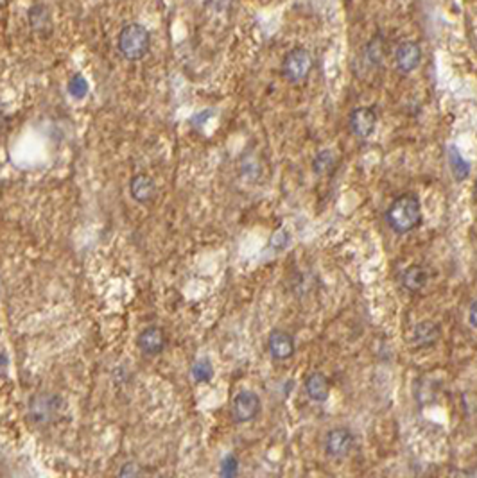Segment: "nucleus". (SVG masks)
Masks as SVG:
<instances>
[{"label": "nucleus", "mask_w": 477, "mask_h": 478, "mask_svg": "<svg viewBox=\"0 0 477 478\" xmlns=\"http://www.w3.org/2000/svg\"><path fill=\"white\" fill-rule=\"evenodd\" d=\"M386 222L395 233H409L422 224V202L417 194H402L386 212Z\"/></svg>", "instance_id": "obj_1"}, {"label": "nucleus", "mask_w": 477, "mask_h": 478, "mask_svg": "<svg viewBox=\"0 0 477 478\" xmlns=\"http://www.w3.org/2000/svg\"><path fill=\"white\" fill-rule=\"evenodd\" d=\"M151 47L149 31L140 23H128L119 34V50L129 61L142 60Z\"/></svg>", "instance_id": "obj_2"}, {"label": "nucleus", "mask_w": 477, "mask_h": 478, "mask_svg": "<svg viewBox=\"0 0 477 478\" xmlns=\"http://www.w3.org/2000/svg\"><path fill=\"white\" fill-rule=\"evenodd\" d=\"M312 67H314V60L312 54L309 53L305 47H294L293 50L286 54L282 61V75L286 81L298 85V82L305 81L311 74Z\"/></svg>", "instance_id": "obj_3"}, {"label": "nucleus", "mask_w": 477, "mask_h": 478, "mask_svg": "<svg viewBox=\"0 0 477 478\" xmlns=\"http://www.w3.org/2000/svg\"><path fill=\"white\" fill-rule=\"evenodd\" d=\"M61 400L56 394H38L29 403V419L34 425H49L58 418Z\"/></svg>", "instance_id": "obj_4"}, {"label": "nucleus", "mask_w": 477, "mask_h": 478, "mask_svg": "<svg viewBox=\"0 0 477 478\" xmlns=\"http://www.w3.org/2000/svg\"><path fill=\"white\" fill-rule=\"evenodd\" d=\"M353 446H355V438H353L352 430L345 428V426L332 428L325 435V453L331 459H343L352 452Z\"/></svg>", "instance_id": "obj_5"}, {"label": "nucleus", "mask_w": 477, "mask_h": 478, "mask_svg": "<svg viewBox=\"0 0 477 478\" xmlns=\"http://www.w3.org/2000/svg\"><path fill=\"white\" fill-rule=\"evenodd\" d=\"M260 398L252 391H241L232 400V418L235 423H250L259 415Z\"/></svg>", "instance_id": "obj_6"}, {"label": "nucleus", "mask_w": 477, "mask_h": 478, "mask_svg": "<svg viewBox=\"0 0 477 478\" xmlns=\"http://www.w3.org/2000/svg\"><path fill=\"white\" fill-rule=\"evenodd\" d=\"M350 131L357 136V138H368L373 135L377 127V113L373 108L363 106V108L352 109L348 116Z\"/></svg>", "instance_id": "obj_7"}, {"label": "nucleus", "mask_w": 477, "mask_h": 478, "mask_svg": "<svg viewBox=\"0 0 477 478\" xmlns=\"http://www.w3.org/2000/svg\"><path fill=\"white\" fill-rule=\"evenodd\" d=\"M136 344H139L140 352H142L144 355L147 357L160 355L167 346V335L166 332H164V328H160V326L156 325H151L139 333Z\"/></svg>", "instance_id": "obj_8"}, {"label": "nucleus", "mask_w": 477, "mask_h": 478, "mask_svg": "<svg viewBox=\"0 0 477 478\" xmlns=\"http://www.w3.org/2000/svg\"><path fill=\"white\" fill-rule=\"evenodd\" d=\"M267 349L274 360H289L294 355L296 344H294L293 335L286 330H273L267 337Z\"/></svg>", "instance_id": "obj_9"}, {"label": "nucleus", "mask_w": 477, "mask_h": 478, "mask_svg": "<svg viewBox=\"0 0 477 478\" xmlns=\"http://www.w3.org/2000/svg\"><path fill=\"white\" fill-rule=\"evenodd\" d=\"M422 63V47L417 41H404L395 50V65L402 74L417 70Z\"/></svg>", "instance_id": "obj_10"}, {"label": "nucleus", "mask_w": 477, "mask_h": 478, "mask_svg": "<svg viewBox=\"0 0 477 478\" xmlns=\"http://www.w3.org/2000/svg\"><path fill=\"white\" fill-rule=\"evenodd\" d=\"M305 394L309 396V400L316 401V403H323V401L328 400L331 396V381L328 378L325 376L323 373L320 371H316V373H311L307 378H305Z\"/></svg>", "instance_id": "obj_11"}, {"label": "nucleus", "mask_w": 477, "mask_h": 478, "mask_svg": "<svg viewBox=\"0 0 477 478\" xmlns=\"http://www.w3.org/2000/svg\"><path fill=\"white\" fill-rule=\"evenodd\" d=\"M129 194L140 205L153 201L154 194H156V185H154L153 178H149L147 174H136L129 183Z\"/></svg>", "instance_id": "obj_12"}, {"label": "nucleus", "mask_w": 477, "mask_h": 478, "mask_svg": "<svg viewBox=\"0 0 477 478\" xmlns=\"http://www.w3.org/2000/svg\"><path fill=\"white\" fill-rule=\"evenodd\" d=\"M429 281V273L422 266H411L400 274V283L406 290L420 292L424 290Z\"/></svg>", "instance_id": "obj_13"}, {"label": "nucleus", "mask_w": 477, "mask_h": 478, "mask_svg": "<svg viewBox=\"0 0 477 478\" xmlns=\"http://www.w3.org/2000/svg\"><path fill=\"white\" fill-rule=\"evenodd\" d=\"M414 342H417V346L420 347H429L432 346V344L438 342V339H440L441 335V330L440 326L434 325V322H420V325L414 328Z\"/></svg>", "instance_id": "obj_14"}, {"label": "nucleus", "mask_w": 477, "mask_h": 478, "mask_svg": "<svg viewBox=\"0 0 477 478\" xmlns=\"http://www.w3.org/2000/svg\"><path fill=\"white\" fill-rule=\"evenodd\" d=\"M447 158H449V167H451L452 174H454L456 181H465L470 176V165L465 158L461 156V153L458 151V147L451 146L447 149Z\"/></svg>", "instance_id": "obj_15"}, {"label": "nucleus", "mask_w": 477, "mask_h": 478, "mask_svg": "<svg viewBox=\"0 0 477 478\" xmlns=\"http://www.w3.org/2000/svg\"><path fill=\"white\" fill-rule=\"evenodd\" d=\"M191 374L195 384H208L214 378V366H212L208 359L195 360L191 369Z\"/></svg>", "instance_id": "obj_16"}, {"label": "nucleus", "mask_w": 477, "mask_h": 478, "mask_svg": "<svg viewBox=\"0 0 477 478\" xmlns=\"http://www.w3.org/2000/svg\"><path fill=\"white\" fill-rule=\"evenodd\" d=\"M334 163H336L334 153L325 149V151H321V153L316 154V158L312 160V170H314V174H318V176H323V174H327V172L332 170Z\"/></svg>", "instance_id": "obj_17"}, {"label": "nucleus", "mask_w": 477, "mask_h": 478, "mask_svg": "<svg viewBox=\"0 0 477 478\" xmlns=\"http://www.w3.org/2000/svg\"><path fill=\"white\" fill-rule=\"evenodd\" d=\"M68 94L74 99H85L88 94V82L81 74H75L74 77L68 81Z\"/></svg>", "instance_id": "obj_18"}, {"label": "nucleus", "mask_w": 477, "mask_h": 478, "mask_svg": "<svg viewBox=\"0 0 477 478\" xmlns=\"http://www.w3.org/2000/svg\"><path fill=\"white\" fill-rule=\"evenodd\" d=\"M239 473V459L235 455H226L221 462V469L219 474L226 478H232Z\"/></svg>", "instance_id": "obj_19"}, {"label": "nucleus", "mask_w": 477, "mask_h": 478, "mask_svg": "<svg viewBox=\"0 0 477 478\" xmlns=\"http://www.w3.org/2000/svg\"><path fill=\"white\" fill-rule=\"evenodd\" d=\"M468 322L473 330H477V299L472 301V305L468 308Z\"/></svg>", "instance_id": "obj_20"}, {"label": "nucleus", "mask_w": 477, "mask_h": 478, "mask_svg": "<svg viewBox=\"0 0 477 478\" xmlns=\"http://www.w3.org/2000/svg\"><path fill=\"white\" fill-rule=\"evenodd\" d=\"M135 464H124V467H122L121 471H119V474H121V477H126V474H128V477H133V474H139L140 471L139 469H135Z\"/></svg>", "instance_id": "obj_21"}, {"label": "nucleus", "mask_w": 477, "mask_h": 478, "mask_svg": "<svg viewBox=\"0 0 477 478\" xmlns=\"http://www.w3.org/2000/svg\"><path fill=\"white\" fill-rule=\"evenodd\" d=\"M226 2H228V0H208V4H214V8H215V9L225 8Z\"/></svg>", "instance_id": "obj_22"}, {"label": "nucleus", "mask_w": 477, "mask_h": 478, "mask_svg": "<svg viewBox=\"0 0 477 478\" xmlns=\"http://www.w3.org/2000/svg\"><path fill=\"white\" fill-rule=\"evenodd\" d=\"M6 367H8V359H6V355H0V374L4 373Z\"/></svg>", "instance_id": "obj_23"}, {"label": "nucleus", "mask_w": 477, "mask_h": 478, "mask_svg": "<svg viewBox=\"0 0 477 478\" xmlns=\"http://www.w3.org/2000/svg\"><path fill=\"white\" fill-rule=\"evenodd\" d=\"M476 192H477V180H476Z\"/></svg>", "instance_id": "obj_24"}]
</instances>
